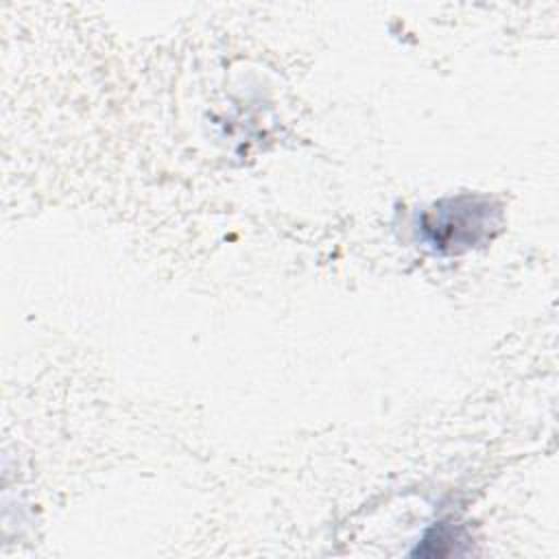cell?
<instances>
[{
    "mask_svg": "<svg viewBox=\"0 0 559 559\" xmlns=\"http://www.w3.org/2000/svg\"><path fill=\"white\" fill-rule=\"evenodd\" d=\"M500 207L476 194H461L435 203L419 218L424 240L441 253H459L489 240L500 227Z\"/></svg>",
    "mask_w": 559,
    "mask_h": 559,
    "instance_id": "cell-1",
    "label": "cell"
}]
</instances>
